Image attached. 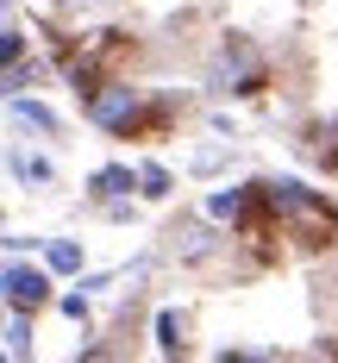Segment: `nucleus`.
I'll use <instances>...</instances> for the list:
<instances>
[{
    "instance_id": "obj_5",
    "label": "nucleus",
    "mask_w": 338,
    "mask_h": 363,
    "mask_svg": "<svg viewBox=\"0 0 338 363\" xmlns=\"http://www.w3.org/2000/svg\"><path fill=\"white\" fill-rule=\"evenodd\" d=\"M101 201H119V194H132V169H119V163H107V169H94V182H88Z\"/></svg>"
},
{
    "instance_id": "obj_2",
    "label": "nucleus",
    "mask_w": 338,
    "mask_h": 363,
    "mask_svg": "<svg viewBox=\"0 0 338 363\" xmlns=\"http://www.w3.org/2000/svg\"><path fill=\"white\" fill-rule=\"evenodd\" d=\"M88 119H94L101 132H125V125L138 119V94L113 82V88H101V94H88Z\"/></svg>"
},
{
    "instance_id": "obj_10",
    "label": "nucleus",
    "mask_w": 338,
    "mask_h": 363,
    "mask_svg": "<svg viewBox=\"0 0 338 363\" xmlns=\"http://www.w3.org/2000/svg\"><path fill=\"white\" fill-rule=\"evenodd\" d=\"M138 194H145V201H163V194H169V169H163V163H145V169H138Z\"/></svg>"
},
{
    "instance_id": "obj_3",
    "label": "nucleus",
    "mask_w": 338,
    "mask_h": 363,
    "mask_svg": "<svg viewBox=\"0 0 338 363\" xmlns=\"http://www.w3.org/2000/svg\"><path fill=\"white\" fill-rule=\"evenodd\" d=\"M0 289H6V307H26V313H38L44 307V294H50V282H44V269H32V263H6V276H0Z\"/></svg>"
},
{
    "instance_id": "obj_9",
    "label": "nucleus",
    "mask_w": 338,
    "mask_h": 363,
    "mask_svg": "<svg viewBox=\"0 0 338 363\" xmlns=\"http://www.w3.org/2000/svg\"><path fill=\"white\" fill-rule=\"evenodd\" d=\"M32 351V320H26V307H13V326H6V357H26Z\"/></svg>"
},
{
    "instance_id": "obj_14",
    "label": "nucleus",
    "mask_w": 338,
    "mask_h": 363,
    "mask_svg": "<svg viewBox=\"0 0 338 363\" xmlns=\"http://www.w3.org/2000/svg\"><path fill=\"white\" fill-rule=\"evenodd\" d=\"M0 57H6V63H19V57H26V38L13 32V26H6V32H0Z\"/></svg>"
},
{
    "instance_id": "obj_11",
    "label": "nucleus",
    "mask_w": 338,
    "mask_h": 363,
    "mask_svg": "<svg viewBox=\"0 0 338 363\" xmlns=\"http://www.w3.org/2000/svg\"><path fill=\"white\" fill-rule=\"evenodd\" d=\"M32 82H38V63H26V57L6 63V94H19V88H32Z\"/></svg>"
},
{
    "instance_id": "obj_12",
    "label": "nucleus",
    "mask_w": 338,
    "mask_h": 363,
    "mask_svg": "<svg viewBox=\"0 0 338 363\" xmlns=\"http://www.w3.org/2000/svg\"><path fill=\"white\" fill-rule=\"evenodd\" d=\"M13 176L19 182H50V163L44 157H13Z\"/></svg>"
},
{
    "instance_id": "obj_15",
    "label": "nucleus",
    "mask_w": 338,
    "mask_h": 363,
    "mask_svg": "<svg viewBox=\"0 0 338 363\" xmlns=\"http://www.w3.org/2000/svg\"><path fill=\"white\" fill-rule=\"evenodd\" d=\"M75 6H88V0H75Z\"/></svg>"
},
{
    "instance_id": "obj_7",
    "label": "nucleus",
    "mask_w": 338,
    "mask_h": 363,
    "mask_svg": "<svg viewBox=\"0 0 338 363\" xmlns=\"http://www.w3.org/2000/svg\"><path fill=\"white\" fill-rule=\"evenodd\" d=\"M157 351H163V357H176V351H182V313H176V307H163V313H157Z\"/></svg>"
},
{
    "instance_id": "obj_1",
    "label": "nucleus",
    "mask_w": 338,
    "mask_h": 363,
    "mask_svg": "<svg viewBox=\"0 0 338 363\" xmlns=\"http://www.w3.org/2000/svg\"><path fill=\"white\" fill-rule=\"evenodd\" d=\"M263 201H269V213H282V219H288V225H295L307 245H320V238H326V232L338 225V213L326 207V201H320V194H307L300 182H263Z\"/></svg>"
},
{
    "instance_id": "obj_8",
    "label": "nucleus",
    "mask_w": 338,
    "mask_h": 363,
    "mask_svg": "<svg viewBox=\"0 0 338 363\" xmlns=\"http://www.w3.org/2000/svg\"><path fill=\"white\" fill-rule=\"evenodd\" d=\"M44 263H50L57 276H75V269H81V245H69V238H50V251H44Z\"/></svg>"
},
{
    "instance_id": "obj_4",
    "label": "nucleus",
    "mask_w": 338,
    "mask_h": 363,
    "mask_svg": "<svg viewBox=\"0 0 338 363\" xmlns=\"http://www.w3.org/2000/svg\"><path fill=\"white\" fill-rule=\"evenodd\" d=\"M220 82H238V94H251V88L263 82L257 57H251V44H225V57H220Z\"/></svg>"
},
{
    "instance_id": "obj_13",
    "label": "nucleus",
    "mask_w": 338,
    "mask_h": 363,
    "mask_svg": "<svg viewBox=\"0 0 338 363\" xmlns=\"http://www.w3.org/2000/svg\"><path fill=\"white\" fill-rule=\"evenodd\" d=\"M176 238H182V257H188V263H194V257H207V251H213V238H207V232H176Z\"/></svg>"
},
{
    "instance_id": "obj_6",
    "label": "nucleus",
    "mask_w": 338,
    "mask_h": 363,
    "mask_svg": "<svg viewBox=\"0 0 338 363\" xmlns=\"http://www.w3.org/2000/svg\"><path fill=\"white\" fill-rule=\"evenodd\" d=\"M13 119H19V125H32V132H57V113L38 107V101H26V94H13Z\"/></svg>"
}]
</instances>
